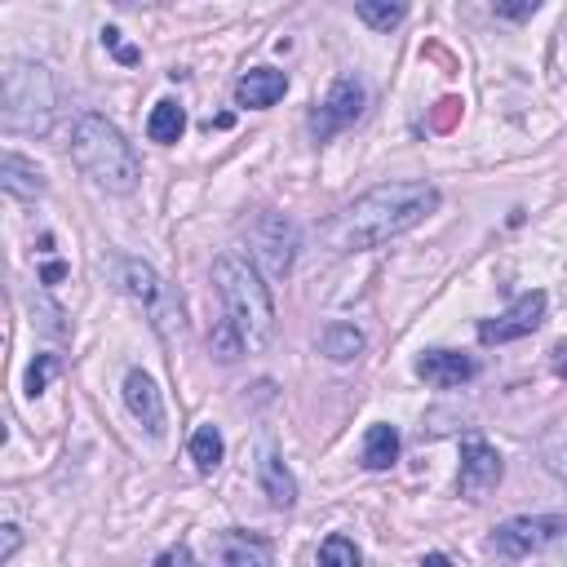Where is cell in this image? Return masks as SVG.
<instances>
[{"label": "cell", "instance_id": "6da1fadb", "mask_svg": "<svg viewBox=\"0 0 567 567\" xmlns=\"http://www.w3.org/2000/svg\"><path fill=\"white\" fill-rule=\"evenodd\" d=\"M435 208H439V191L430 182H382L360 200H351L342 213H333L320 239L329 253H364L413 231Z\"/></svg>", "mask_w": 567, "mask_h": 567}, {"label": "cell", "instance_id": "7a4b0ae2", "mask_svg": "<svg viewBox=\"0 0 567 567\" xmlns=\"http://www.w3.org/2000/svg\"><path fill=\"white\" fill-rule=\"evenodd\" d=\"M213 284L222 298V320L235 324L244 338V351H266L275 333V302L261 279V266L248 253H222L213 261Z\"/></svg>", "mask_w": 567, "mask_h": 567}, {"label": "cell", "instance_id": "3957f363", "mask_svg": "<svg viewBox=\"0 0 567 567\" xmlns=\"http://www.w3.org/2000/svg\"><path fill=\"white\" fill-rule=\"evenodd\" d=\"M72 160L107 195H133L142 182V160L133 151V142L107 116H94V111L81 116L72 129Z\"/></svg>", "mask_w": 567, "mask_h": 567}, {"label": "cell", "instance_id": "277c9868", "mask_svg": "<svg viewBox=\"0 0 567 567\" xmlns=\"http://www.w3.org/2000/svg\"><path fill=\"white\" fill-rule=\"evenodd\" d=\"M58 111V89L54 76L41 63H10L6 67V107H0V125L6 133H50Z\"/></svg>", "mask_w": 567, "mask_h": 567}, {"label": "cell", "instance_id": "5b68a950", "mask_svg": "<svg viewBox=\"0 0 567 567\" xmlns=\"http://www.w3.org/2000/svg\"><path fill=\"white\" fill-rule=\"evenodd\" d=\"M111 270H116V289H120L133 307L147 311L151 329H156L164 342H178L182 329H186V311H182V298H178L173 284H169L156 266H147L142 257H116Z\"/></svg>", "mask_w": 567, "mask_h": 567}, {"label": "cell", "instance_id": "8992f818", "mask_svg": "<svg viewBox=\"0 0 567 567\" xmlns=\"http://www.w3.org/2000/svg\"><path fill=\"white\" fill-rule=\"evenodd\" d=\"M248 257L266 270V275H289L298 261V226L279 213H261L248 226Z\"/></svg>", "mask_w": 567, "mask_h": 567}, {"label": "cell", "instance_id": "52a82bcc", "mask_svg": "<svg viewBox=\"0 0 567 567\" xmlns=\"http://www.w3.org/2000/svg\"><path fill=\"white\" fill-rule=\"evenodd\" d=\"M567 518H549V514H523V518H505L496 532H492V554L501 558H527V554H541L558 541Z\"/></svg>", "mask_w": 567, "mask_h": 567}, {"label": "cell", "instance_id": "ba28073f", "mask_svg": "<svg viewBox=\"0 0 567 567\" xmlns=\"http://www.w3.org/2000/svg\"><path fill=\"white\" fill-rule=\"evenodd\" d=\"M364 107H368V89H364L355 76H342V81L329 89V98L311 111V133H315V142H329L338 129L355 125V120L364 116Z\"/></svg>", "mask_w": 567, "mask_h": 567}, {"label": "cell", "instance_id": "9c48e42d", "mask_svg": "<svg viewBox=\"0 0 567 567\" xmlns=\"http://www.w3.org/2000/svg\"><path fill=\"white\" fill-rule=\"evenodd\" d=\"M501 474H505V466H501V452L488 443V439H466L461 443V474H457V488H461V496H470V501H479V496H488L496 483H501Z\"/></svg>", "mask_w": 567, "mask_h": 567}, {"label": "cell", "instance_id": "30bf717a", "mask_svg": "<svg viewBox=\"0 0 567 567\" xmlns=\"http://www.w3.org/2000/svg\"><path fill=\"white\" fill-rule=\"evenodd\" d=\"M541 320H545V293L532 289V293H523L505 315L483 320V324H479V342H483V346H492V342H496V346H501V342H518V338L536 333Z\"/></svg>", "mask_w": 567, "mask_h": 567}, {"label": "cell", "instance_id": "8fae6325", "mask_svg": "<svg viewBox=\"0 0 567 567\" xmlns=\"http://www.w3.org/2000/svg\"><path fill=\"white\" fill-rule=\"evenodd\" d=\"M125 408H129V417H133L151 439L164 435V399H160V386H156L151 373L133 368V373L125 377Z\"/></svg>", "mask_w": 567, "mask_h": 567}, {"label": "cell", "instance_id": "7c38bea8", "mask_svg": "<svg viewBox=\"0 0 567 567\" xmlns=\"http://www.w3.org/2000/svg\"><path fill=\"white\" fill-rule=\"evenodd\" d=\"M474 373H479V364L470 355H461V351H426L417 360V377L430 382V386H439V391H452V386L470 382Z\"/></svg>", "mask_w": 567, "mask_h": 567}, {"label": "cell", "instance_id": "4fadbf2b", "mask_svg": "<svg viewBox=\"0 0 567 567\" xmlns=\"http://www.w3.org/2000/svg\"><path fill=\"white\" fill-rule=\"evenodd\" d=\"M284 89H289V76H284V72L253 67L248 76H239V85H235V103H239V107L261 111V107H275V103L284 98Z\"/></svg>", "mask_w": 567, "mask_h": 567}, {"label": "cell", "instance_id": "5bb4252c", "mask_svg": "<svg viewBox=\"0 0 567 567\" xmlns=\"http://www.w3.org/2000/svg\"><path fill=\"white\" fill-rule=\"evenodd\" d=\"M257 479H261V492H266V501H270L275 510H293V505H298V483H293L289 466H284L275 452H261Z\"/></svg>", "mask_w": 567, "mask_h": 567}, {"label": "cell", "instance_id": "9a60e30c", "mask_svg": "<svg viewBox=\"0 0 567 567\" xmlns=\"http://www.w3.org/2000/svg\"><path fill=\"white\" fill-rule=\"evenodd\" d=\"M0 186H6L14 200H36V195H45V173L19 156H6L0 160Z\"/></svg>", "mask_w": 567, "mask_h": 567}, {"label": "cell", "instance_id": "2e32d148", "mask_svg": "<svg viewBox=\"0 0 567 567\" xmlns=\"http://www.w3.org/2000/svg\"><path fill=\"white\" fill-rule=\"evenodd\" d=\"M217 558L231 563V567H266L270 563V545L248 536V532H226L217 541Z\"/></svg>", "mask_w": 567, "mask_h": 567}, {"label": "cell", "instance_id": "e0dca14e", "mask_svg": "<svg viewBox=\"0 0 567 567\" xmlns=\"http://www.w3.org/2000/svg\"><path fill=\"white\" fill-rule=\"evenodd\" d=\"M364 346H368V338H364L355 324H329V329L320 333V351H324L333 364H351V360H360V355H364Z\"/></svg>", "mask_w": 567, "mask_h": 567}, {"label": "cell", "instance_id": "ac0fdd59", "mask_svg": "<svg viewBox=\"0 0 567 567\" xmlns=\"http://www.w3.org/2000/svg\"><path fill=\"white\" fill-rule=\"evenodd\" d=\"M399 461V430L395 426H368L364 435V466L368 470H391Z\"/></svg>", "mask_w": 567, "mask_h": 567}, {"label": "cell", "instance_id": "d6986e66", "mask_svg": "<svg viewBox=\"0 0 567 567\" xmlns=\"http://www.w3.org/2000/svg\"><path fill=\"white\" fill-rule=\"evenodd\" d=\"M186 133V111L173 103V98H164V103H156L151 107V116H147V138L151 142H178Z\"/></svg>", "mask_w": 567, "mask_h": 567}, {"label": "cell", "instance_id": "ffe728a7", "mask_svg": "<svg viewBox=\"0 0 567 567\" xmlns=\"http://www.w3.org/2000/svg\"><path fill=\"white\" fill-rule=\"evenodd\" d=\"M408 6H413V0H355L360 19H364L373 32H395V28L408 19Z\"/></svg>", "mask_w": 567, "mask_h": 567}, {"label": "cell", "instance_id": "44dd1931", "mask_svg": "<svg viewBox=\"0 0 567 567\" xmlns=\"http://www.w3.org/2000/svg\"><path fill=\"white\" fill-rule=\"evenodd\" d=\"M222 457H226L222 430H217V426H200V430L191 435V461H195L204 474H213V470L222 466Z\"/></svg>", "mask_w": 567, "mask_h": 567}, {"label": "cell", "instance_id": "7402d4cb", "mask_svg": "<svg viewBox=\"0 0 567 567\" xmlns=\"http://www.w3.org/2000/svg\"><path fill=\"white\" fill-rule=\"evenodd\" d=\"M541 461H545V470H549L554 479L567 483V430H549V435L541 439Z\"/></svg>", "mask_w": 567, "mask_h": 567}, {"label": "cell", "instance_id": "603a6c76", "mask_svg": "<svg viewBox=\"0 0 567 567\" xmlns=\"http://www.w3.org/2000/svg\"><path fill=\"white\" fill-rule=\"evenodd\" d=\"M320 563H342V567H355L360 563V545L346 541V536H329L320 545Z\"/></svg>", "mask_w": 567, "mask_h": 567}, {"label": "cell", "instance_id": "cb8c5ba5", "mask_svg": "<svg viewBox=\"0 0 567 567\" xmlns=\"http://www.w3.org/2000/svg\"><path fill=\"white\" fill-rule=\"evenodd\" d=\"M541 6H545V0H492V10H496L505 23H527Z\"/></svg>", "mask_w": 567, "mask_h": 567}, {"label": "cell", "instance_id": "d4e9b609", "mask_svg": "<svg viewBox=\"0 0 567 567\" xmlns=\"http://www.w3.org/2000/svg\"><path fill=\"white\" fill-rule=\"evenodd\" d=\"M54 373H58V360H54V355H36V364L28 368V395L36 399V395L50 386V377H54Z\"/></svg>", "mask_w": 567, "mask_h": 567}, {"label": "cell", "instance_id": "484cf974", "mask_svg": "<svg viewBox=\"0 0 567 567\" xmlns=\"http://www.w3.org/2000/svg\"><path fill=\"white\" fill-rule=\"evenodd\" d=\"M103 45H107V50H111V54H116L125 67H133V63L142 58L133 45H125V41H120V32H116V28H107V32H103Z\"/></svg>", "mask_w": 567, "mask_h": 567}, {"label": "cell", "instance_id": "4316f807", "mask_svg": "<svg viewBox=\"0 0 567 567\" xmlns=\"http://www.w3.org/2000/svg\"><path fill=\"white\" fill-rule=\"evenodd\" d=\"M19 541H23V536H19V527H14V523H6V536H0V563H10V558H14Z\"/></svg>", "mask_w": 567, "mask_h": 567}, {"label": "cell", "instance_id": "83f0119b", "mask_svg": "<svg viewBox=\"0 0 567 567\" xmlns=\"http://www.w3.org/2000/svg\"><path fill=\"white\" fill-rule=\"evenodd\" d=\"M156 563H195V554H191L186 545H173V549H164V554H156Z\"/></svg>", "mask_w": 567, "mask_h": 567}, {"label": "cell", "instance_id": "f1b7e54d", "mask_svg": "<svg viewBox=\"0 0 567 567\" xmlns=\"http://www.w3.org/2000/svg\"><path fill=\"white\" fill-rule=\"evenodd\" d=\"M554 355H558V360H554V373H558V377H567V360H563V351H554Z\"/></svg>", "mask_w": 567, "mask_h": 567}, {"label": "cell", "instance_id": "f546056e", "mask_svg": "<svg viewBox=\"0 0 567 567\" xmlns=\"http://www.w3.org/2000/svg\"><path fill=\"white\" fill-rule=\"evenodd\" d=\"M116 6H125V10H133V6H156V0H116Z\"/></svg>", "mask_w": 567, "mask_h": 567}, {"label": "cell", "instance_id": "4dcf8cb0", "mask_svg": "<svg viewBox=\"0 0 567 567\" xmlns=\"http://www.w3.org/2000/svg\"><path fill=\"white\" fill-rule=\"evenodd\" d=\"M558 549L567 554V523H563V532H558Z\"/></svg>", "mask_w": 567, "mask_h": 567}]
</instances>
